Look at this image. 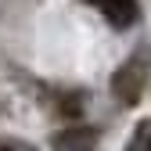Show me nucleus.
Wrapping results in <instances>:
<instances>
[{
    "instance_id": "1",
    "label": "nucleus",
    "mask_w": 151,
    "mask_h": 151,
    "mask_svg": "<svg viewBox=\"0 0 151 151\" xmlns=\"http://www.w3.org/2000/svg\"><path fill=\"white\" fill-rule=\"evenodd\" d=\"M147 72H151V50L137 47L115 72H111V97H115L119 104H137L144 97Z\"/></svg>"
},
{
    "instance_id": "2",
    "label": "nucleus",
    "mask_w": 151,
    "mask_h": 151,
    "mask_svg": "<svg viewBox=\"0 0 151 151\" xmlns=\"http://www.w3.org/2000/svg\"><path fill=\"white\" fill-rule=\"evenodd\" d=\"M97 137H101L97 126H68L61 133H54L50 144H54V151H90L97 144Z\"/></svg>"
},
{
    "instance_id": "3",
    "label": "nucleus",
    "mask_w": 151,
    "mask_h": 151,
    "mask_svg": "<svg viewBox=\"0 0 151 151\" xmlns=\"http://www.w3.org/2000/svg\"><path fill=\"white\" fill-rule=\"evenodd\" d=\"M86 4H93V7H97L115 29H129V25L140 18L137 0H86Z\"/></svg>"
},
{
    "instance_id": "4",
    "label": "nucleus",
    "mask_w": 151,
    "mask_h": 151,
    "mask_svg": "<svg viewBox=\"0 0 151 151\" xmlns=\"http://www.w3.org/2000/svg\"><path fill=\"white\" fill-rule=\"evenodd\" d=\"M126 151H151V119H140L137 129H133V137H129Z\"/></svg>"
},
{
    "instance_id": "5",
    "label": "nucleus",
    "mask_w": 151,
    "mask_h": 151,
    "mask_svg": "<svg viewBox=\"0 0 151 151\" xmlns=\"http://www.w3.org/2000/svg\"><path fill=\"white\" fill-rule=\"evenodd\" d=\"M0 151H32V147L22 140H0Z\"/></svg>"
}]
</instances>
